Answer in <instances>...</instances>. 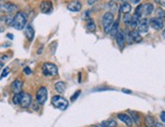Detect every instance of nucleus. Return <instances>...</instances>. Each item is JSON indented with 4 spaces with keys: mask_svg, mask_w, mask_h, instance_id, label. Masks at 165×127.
I'll use <instances>...</instances> for the list:
<instances>
[{
    "mask_svg": "<svg viewBox=\"0 0 165 127\" xmlns=\"http://www.w3.org/2000/svg\"><path fill=\"white\" fill-rule=\"evenodd\" d=\"M0 1H2V0H0Z\"/></svg>",
    "mask_w": 165,
    "mask_h": 127,
    "instance_id": "nucleus-43",
    "label": "nucleus"
},
{
    "mask_svg": "<svg viewBox=\"0 0 165 127\" xmlns=\"http://www.w3.org/2000/svg\"><path fill=\"white\" fill-rule=\"evenodd\" d=\"M156 12H157V17L161 18V19L164 20L165 18V11L163 10L162 8H157L156 9Z\"/></svg>",
    "mask_w": 165,
    "mask_h": 127,
    "instance_id": "nucleus-29",
    "label": "nucleus"
},
{
    "mask_svg": "<svg viewBox=\"0 0 165 127\" xmlns=\"http://www.w3.org/2000/svg\"><path fill=\"white\" fill-rule=\"evenodd\" d=\"M86 28H87V30L89 32H94L95 31V29H96V27H95V24H94V22L92 19H88L87 20V25H86Z\"/></svg>",
    "mask_w": 165,
    "mask_h": 127,
    "instance_id": "nucleus-25",
    "label": "nucleus"
},
{
    "mask_svg": "<svg viewBox=\"0 0 165 127\" xmlns=\"http://www.w3.org/2000/svg\"><path fill=\"white\" fill-rule=\"evenodd\" d=\"M131 20H132V15L130 13H127L124 15V22L127 26H130L131 25Z\"/></svg>",
    "mask_w": 165,
    "mask_h": 127,
    "instance_id": "nucleus-30",
    "label": "nucleus"
},
{
    "mask_svg": "<svg viewBox=\"0 0 165 127\" xmlns=\"http://www.w3.org/2000/svg\"><path fill=\"white\" fill-rule=\"evenodd\" d=\"M23 72H25L27 75H29V74L33 73V71H31V69L29 68V67H25V69H23Z\"/></svg>",
    "mask_w": 165,
    "mask_h": 127,
    "instance_id": "nucleus-34",
    "label": "nucleus"
},
{
    "mask_svg": "<svg viewBox=\"0 0 165 127\" xmlns=\"http://www.w3.org/2000/svg\"><path fill=\"white\" fill-rule=\"evenodd\" d=\"M149 25L153 28L154 30H156V31H160V30L163 29L164 27V22L163 19L159 17H153L149 20Z\"/></svg>",
    "mask_w": 165,
    "mask_h": 127,
    "instance_id": "nucleus-8",
    "label": "nucleus"
},
{
    "mask_svg": "<svg viewBox=\"0 0 165 127\" xmlns=\"http://www.w3.org/2000/svg\"><path fill=\"white\" fill-rule=\"evenodd\" d=\"M0 9H3L8 13H12V12L17 10V7H16V5L12 4V3H6V4L0 5Z\"/></svg>",
    "mask_w": 165,
    "mask_h": 127,
    "instance_id": "nucleus-16",
    "label": "nucleus"
},
{
    "mask_svg": "<svg viewBox=\"0 0 165 127\" xmlns=\"http://www.w3.org/2000/svg\"><path fill=\"white\" fill-rule=\"evenodd\" d=\"M154 127H165V125L162 124V123H155Z\"/></svg>",
    "mask_w": 165,
    "mask_h": 127,
    "instance_id": "nucleus-37",
    "label": "nucleus"
},
{
    "mask_svg": "<svg viewBox=\"0 0 165 127\" xmlns=\"http://www.w3.org/2000/svg\"><path fill=\"white\" fill-rule=\"evenodd\" d=\"M160 119L162 122H165V111H163L160 113Z\"/></svg>",
    "mask_w": 165,
    "mask_h": 127,
    "instance_id": "nucleus-35",
    "label": "nucleus"
},
{
    "mask_svg": "<svg viewBox=\"0 0 165 127\" xmlns=\"http://www.w3.org/2000/svg\"><path fill=\"white\" fill-rule=\"evenodd\" d=\"M9 73V67H5L4 69L2 70V73H1V75H0V79H2V78H4L5 76H7Z\"/></svg>",
    "mask_w": 165,
    "mask_h": 127,
    "instance_id": "nucleus-31",
    "label": "nucleus"
},
{
    "mask_svg": "<svg viewBox=\"0 0 165 127\" xmlns=\"http://www.w3.org/2000/svg\"><path fill=\"white\" fill-rule=\"evenodd\" d=\"M96 1H98V0H87V3H88V5H92L94 4Z\"/></svg>",
    "mask_w": 165,
    "mask_h": 127,
    "instance_id": "nucleus-36",
    "label": "nucleus"
},
{
    "mask_svg": "<svg viewBox=\"0 0 165 127\" xmlns=\"http://www.w3.org/2000/svg\"><path fill=\"white\" fill-rule=\"evenodd\" d=\"M163 37H164V38H165V30H164V31H163Z\"/></svg>",
    "mask_w": 165,
    "mask_h": 127,
    "instance_id": "nucleus-42",
    "label": "nucleus"
},
{
    "mask_svg": "<svg viewBox=\"0 0 165 127\" xmlns=\"http://www.w3.org/2000/svg\"><path fill=\"white\" fill-rule=\"evenodd\" d=\"M81 94V91H75V94L73 95V96L71 97V101L72 102H74V101H76V99L78 98L79 97V95Z\"/></svg>",
    "mask_w": 165,
    "mask_h": 127,
    "instance_id": "nucleus-32",
    "label": "nucleus"
},
{
    "mask_svg": "<svg viewBox=\"0 0 165 127\" xmlns=\"http://www.w3.org/2000/svg\"><path fill=\"white\" fill-rule=\"evenodd\" d=\"M27 14L23 11H18L17 13L14 15L13 20H12V27L17 31H20V30H23L27 27Z\"/></svg>",
    "mask_w": 165,
    "mask_h": 127,
    "instance_id": "nucleus-1",
    "label": "nucleus"
},
{
    "mask_svg": "<svg viewBox=\"0 0 165 127\" xmlns=\"http://www.w3.org/2000/svg\"><path fill=\"white\" fill-rule=\"evenodd\" d=\"M123 91H124V93H127V94H132V91H130V89H124Z\"/></svg>",
    "mask_w": 165,
    "mask_h": 127,
    "instance_id": "nucleus-40",
    "label": "nucleus"
},
{
    "mask_svg": "<svg viewBox=\"0 0 165 127\" xmlns=\"http://www.w3.org/2000/svg\"><path fill=\"white\" fill-rule=\"evenodd\" d=\"M120 12H123V13H125V14L130 13V11L132 10V6H131V5H130V3H128V2H124L123 4L120 5Z\"/></svg>",
    "mask_w": 165,
    "mask_h": 127,
    "instance_id": "nucleus-21",
    "label": "nucleus"
},
{
    "mask_svg": "<svg viewBox=\"0 0 165 127\" xmlns=\"http://www.w3.org/2000/svg\"><path fill=\"white\" fill-rule=\"evenodd\" d=\"M130 114H131V118L132 120L134 121L135 123H136L138 126H140L141 125V119H140V115H139L137 112L135 111H130Z\"/></svg>",
    "mask_w": 165,
    "mask_h": 127,
    "instance_id": "nucleus-20",
    "label": "nucleus"
},
{
    "mask_svg": "<svg viewBox=\"0 0 165 127\" xmlns=\"http://www.w3.org/2000/svg\"><path fill=\"white\" fill-rule=\"evenodd\" d=\"M140 1H141V0H131V2L133 3V4H138Z\"/></svg>",
    "mask_w": 165,
    "mask_h": 127,
    "instance_id": "nucleus-39",
    "label": "nucleus"
},
{
    "mask_svg": "<svg viewBox=\"0 0 165 127\" xmlns=\"http://www.w3.org/2000/svg\"><path fill=\"white\" fill-rule=\"evenodd\" d=\"M42 70L44 75L46 76H56L58 74V67L53 63H44L42 66Z\"/></svg>",
    "mask_w": 165,
    "mask_h": 127,
    "instance_id": "nucleus-5",
    "label": "nucleus"
},
{
    "mask_svg": "<svg viewBox=\"0 0 165 127\" xmlns=\"http://www.w3.org/2000/svg\"><path fill=\"white\" fill-rule=\"evenodd\" d=\"M131 38L133 40V43H139L142 41V37H141V34L139 33L137 30H134V31L131 32Z\"/></svg>",
    "mask_w": 165,
    "mask_h": 127,
    "instance_id": "nucleus-17",
    "label": "nucleus"
},
{
    "mask_svg": "<svg viewBox=\"0 0 165 127\" xmlns=\"http://www.w3.org/2000/svg\"><path fill=\"white\" fill-rule=\"evenodd\" d=\"M25 35L29 41H33L35 38V30L31 25H27L25 30Z\"/></svg>",
    "mask_w": 165,
    "mask_h": 127,
    "instance_id": "nucleus-14",
    "label": "nucleus"
},
{
    "mask_svg": "<svg viewBox=\"0 0 165 127\" xmlns=\"http://www.w3.org/2000/svg\"><path fill=\"white\" fill-rule=\"evenodd\" d=\"M118 118L120 119L122 122H124L126 125H128L129 127H131L133 125V120H132L131 116H129L128 114H125V113H120L118 114Z\"/></svg>",
    "mask_w": 165,
    "mask_h": 127,
    "instance_id": "nucleus-13",
    "label": "nucleus"
},
{
    "mask_svg": "<svg viewBox=\"0 0 165 127\" xmlns=\"http://www.w3.org/2000/svg\"><path fill=\"white\" fill-rule=\"evenodd\" d=\"M36 99H37V103L39 105H43L45 104L46 101L48 99V89L46 87H41L40 89H38L36 95Z\"/></svg>",
    "mask_w": 165,
    "mask_h": 127,
    "instance_id": "nucleus-6",
    "label": "nucleus"
},
{
    "mask_svg": "<svg viewBox=\"0 0 165 127\" xmlns=\"http://www.w3.org/2000/svg\"><path fill=\"white\" fill-rule=\"evenodd\" d=\"M52 105L54 106L57 109L61 110V111H65V110L68 108V105L69 103L65 98L61 96H54L52 98Z\"/></svg>",
    "mask_w": 165,
    "mask_h": 127,
    "instance_id": "nucleus-3",
    "label": "nucleus"
},
{
    "mask_svg": "<svg viewBox=\"0 0 165 127\" xmlns=\"http://www.w3.org/2000/svg\"><path fill=\"white\" fill-rule=\"evenodd\" d=\"M114 14L110 13V12H106V13L103 15L102 17V27L103 30H104L105 34H109V31L112 29V25H114Z\"/></svg>",
    "mask_w": 165,
    "mask_h": 127,
    "instance_id": "nucleus-4",
    "label": "nucleus"
},
{
    "mask_svg": "<svg viewBox=\"0 0 165 127\" xmlns=\"http://www.w3.org/2000/svg\"><path fill=\"white\" fill-rule=\"evenodd\" d=\"M116 43H118V46L120 48V49H123L125 47V37H124V33L123 32L118 31V34H116Z\"/></svg>",
    "mask_w": 165,
    "mask_h": 127,
    "instance_id": "nucleus-15",
    "label": "nucleus"
},
{
    "mask_svg": "<svg viewBox=\"0 0 165 127\" xmlns=\"http://www.w3.org/2000/svg\"><path fill=\"white\" fill-rule=\"evenodd\" d=\"M34 110H36V111H37V110H39V105H38V103H37L36 105H34Z\"/></svg>",
    "mask_w": 165,
    "mask_h": 127,
    "instance_id": "nucleus-41",
    "label": "nucleus"
},
{
    "mask_svg": "<svg viewBox=\"0 0 165 127\" xmlns=\"http://www.w3.org/2000/svg\"><path fill=\"white\" fill-rule=\"evenodd\" d=\"M108 7L110 9V13H116V11H118V4H116L114 1H109L108 2Z\"/></svg>",
    "mask_w": 165,
    "mask_h": 127,
    "instance_id": "nucleus-23",
    "label": "nucleus"
},
{
    "mask_svg": "<svg viewBox=\"0 0 165 127\" xmlns=\"http://www.w3.org/2000/svg\"><path fill=\"white\" fill-rule=\"evenodd\" d=\"M23 83L20 79H15L13 83H11V89L14 94H19L21 93V89H23Z\"/></svg>",
    "mask_w": 165,
    "mask_h": 127,
    "instance_id": "nucleus-12",
    "label": "nucleus"
},
{
    "mask_svg": "<svg viewBox=\"0 0 165 127\" xmlns=\"http://www.w3.org/2000/svg\"><path fill=\"white\" fill-rule=\"evenodd\" d=\"M118 32V20H116V22H114V25H112V29L109 31V35L112 37H116Z\"/></svg>",
    "mask_w": 165,
    "mask_h": 127,
    "instance_id": "nucleus-22",
    "label": "nucleus"
},
{
    "mask_svg": "<svg viewBox=\"0 0 165 127\" xmlns=\"http://www.w3.org/2000/svg\"><path fill=\"white\" fill-rule=\"evenodd\" d=\"M124 37H125V41H127L128 44H133V40L131 38V32L126 31L124 34Z\"/></svg>",
    "mask_w": 165,
    "mask_h": 127,
    "instance_id": "nucleus-28",
    "label": "nucleus"
},
{
    "mask_svg": "<svg viewBox=\"0 0 165 127\" xmlns=\"http://www.w3.org/2000/svg\"><path fill=\"white\" fill-rule=\"evenodd\" d=\"M149 20L147 19V18H142V19H140V22H139V25H138V30L137 31L139 32L140 34H146L148 32V30H149Z\"/></svg>",
    "mask_w": 165,
    "mask_h": 127,
    "instance_id": "nucleus-9",
    "label": "nucleus"
},
{
    "mask_svg": "<svg viewBox=\"0 0 165 127\" xmlns=\"http://www.w3.org/2000/svg\"><path fill=\"white\" fill-rule=\"evenodd\" d=\"M67 8L68 10L73 11V12H78V11H80L81 8H82V4H81V2L78 1V0H74V1H71V2L68 4Z\"/></svg>",
    "mask_w": 165,
    "mask_h": 127,
    "instance_id": "nucleus-11",
    "label": "nucleus"
},
{
    "mask_svg": "<svg viewBox=\"0 0 165 127\" xmlns=\"http://www.w3.org/2000/svg\"><path fill=\"white\" fill-rule=\"evenodd\" d=\"M21 96H23V93H19V94H14L13 98H12V102H13L14 105H19L20 100H21Z\"/></svg>",
    "mask_w": 165,
    "mask_h": 127,
    "instance_id": "nucleus-27",
    "label": "nucleus"
},
{
    "mask_svg": "<svg viewBox=\"0 0 165 127\" xmlns=\"http://www.w3.org/2000/svg\"><path fill=\"white\" fill-rule=\"evenodd\" d=\"M31 103H33V98L29 93H23V96H21V100H20V104L21 108L23 109H27L31 106Z\"/></svg>",
    "mask_w": 165,
    "mask_h": 127,
    "instance_id": "nucleus-7",
    "label": "nucleus"
},
{
    "mask_svg": "<svg viewBox=\"0 0 165 127\" xmlns=\"http://www.w3.org/2000/svg\"><path fill=\"white\" fill-rule=\"evenodd\" d=\"M154 9L153 4L151 3H145V4H141L135 10V15L138 16L139 18L143 17V16L150 15L152 13V11Z\"/></svg>",
    "mask_w": 165,
    "mask_h": 127,
    "instance_id": "nucleus-2",
    "label": "nucleus"
},
{
    "mask_svg": "<svg viewBox=\"0 0 165 127\" xmlns=\"http://www.w3.org/2000/svg\"><path fill=\"white\" fill-rule=\"evenodd\" d=\"M7 38L9 39V40H13V38H14V36L12 35V34H7Z\"/></svg>",
    "mask_w": 165,
    "mask_h": 127,
    "instance_id": "nucleus-38",
    "label": "nucleus"
},
{
    "mask_svg": "<svg viewBox=\"0 0 165 127\" xmlns=\"http://www.w3.org/2000/svg\"><path fill=\"white\" fill-rule=\"evenodd\" d=\"M12 20H13V17H11V16L5 17V22H6V25L8 26H12Z\"/></svg>",
    "mask_w": 165,
    "mask_h": 127,
    "instance_id": "nucleus-33",
    "label": "nucleus"
},
{
    "mask_svg": "<svg viewBox=\"0 0 165 127\" xmlns=\"http://www.w3.org/2000/svg\"><path fill=\"white\" fill-rule=\"evenodd\" d=\"M139 22H140V18L138 17V16L136 15H133L132 16V20H131V27L132 28H134V29H136L137 27H138L139 25Z\"/></svg>",
    "mask_w": 165,
    "mask_h": 127,
    "instance_id": "nucleus-26",
    "label": "nucleus"
},
{
    "mask_svg": "<svg viewBox=\"0 0 165 127\" xmlns=\"http://www.w3.org/2000/svg\"><path fill=\"white\" fill-rule=\"evenodd\" d=\"M41 11L43 13H50L53 10V4L50 0H44L40 5Z\"/></svg>",
    "mask_w": 165,
    "mask_h": 127,
    "instance_id": "nucleus-10",
    "label": "nucleus"
},
{
    "mask_svg": "<svg viewBox=\"0 0 165 127\" xmlns=\"http://www.w3.org/2000/svg\"><path fill=\"white\" fill-rule=\"evenodd\" d=\"M155 122H154V119L151 116H146L145 117V126L146 127H154Z\"/></svg>",
    "mask_w": 165,
    "mask_h": 127,
    "instance_id": "nucleus-24",
    "label": "nucleus"
},
{
    "mask_svg": "<svg viewBox=\"0 0 165 127\" xmlns=\"http://www.w3.org/2000/svg\"><path fill=\"white\" fill-rule=\"evenodd\" d=\"M98 127H116V122L114 119H108V120L101 122L98 125Z\"/></svg>",
    "mask_w": 165,
    "mask_h": 127,
    "instance_id": "nucleus-19",
    "label": "nucleus"
},
{
    "mask_svg": "<svg viewBox=\"0 0 165 127\" xmlns=\"http://www.w3.org/2000/svg\"><path fill=\"white\" fill-rule=\"evenodd\" d=\"M55 89L58 91L59 94H64L66 91V85L63 81H58L55 83Z\"/></svg>",
    "mask_w": 165,
    "mask_h": 127,
    "instance_id": "nucleus-18",
    "label": "nucleus"
}]
</instances>
